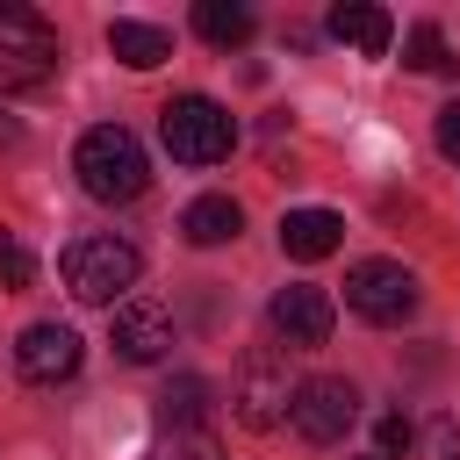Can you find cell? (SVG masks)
<instances>
[{
  "mask_svg": "<svg viewBox=\"0 0 460 460\" xmlns=\"http://www.w3.org/2000/svg\"><path fill=\"white\" fill-rule=\"evenodd\" d=\"M65 43L36 7H0V93H29L58 72Z\"/></svg>",
  "mask_w": 460,
  "mask_h": 460,
  "instance_id": "5b68a950",
  "label": "cell"
},
{
  "mask_svg": "<svg viewBox=\"0 0 460 460\" xmlns=\"http://www.w3.org/2000/svg\"><path fill=\"white\" fill-rule=\"evenodd\" d=\"M180 230H187V244H230V237L244 230V208H237L230 194H201V201H187Z\"/></svg>",
  "mask_w": 460,
  "mask_h": 460,
  "instance_id": "5bb4252c",
  "label": "cell"
},
{
  "mask_svg": "<svg viewBox=\"0 0 460 460\" xmlns=\"http://www.w3.org/2000/svg\"><path fill=\"white\" fill-rule=\"evenodd\" d=\"M72 172H79V187H86L93 201H137V194L151 187V158H144L137 129H122V122L86 129L79 151H72Z\"/></svg>",
  "mask_w": 460,
  "mask_h": 460,
  "instance_id": "6da1fadb",
  "label": "cell"
},
{
  "mask_svg": "<svg viewBox=\"0 0 460 460\" xmlns=\"http://www.w3.org/2000/svg\"><path fill=\"white\" fill-rule=\"evenodd\" d=\"M29 280H36V252L14 230H0V288H29Z\"/></svg>",
  "mask_w": 460,
  "mask_h": 460,
  "instance_id": "d6986e66",
  "label": "cell"
},
{
  "mask_svg": "<svg viewBox=\"0 0 460 460\" xmlns=\"http://www.w3.org/2000/svg\"><path fill=\"white\" fill-rule=\"evenodd\" d=\"M323 29H331L338 43H352L359 58H388V43H395V22H388V7H374V0H338Z\"/></svg>",
  "mask_w": 460,
  "mask_h": 460,
  "instance_id": "8fae6325",
  "label": "cell"
},
{
  "mask_svg": "<svg viewBox=\"0 0 460 460\" xmlns=\"http://www.w3.org/2000/svg\"><path fill=\"white\" fill-rule=\"evenodd\" d=\"M402 65H410V72H453V50H446L438 22H417V29L402 36Z\"/></svg>",
  "mask_w": 460,
  "mask_h": 460,
  "instance_id": "ac0fdd59",
  "label": "cell"
},
{
  "mask_svg": "<svg viewBox=\"0 0 460 460\" xmlns=\"http://www.w3.org/2000/svg\"><path fill=\"white\" fill-rule=\"evenodd\" d=\"M79 359H86V345H79V331H72V323H29V331L14 338V374H22V381H36V388L72 381V374H79Z\"/></svg>",
  "mask_w": 460,
  "mask_h": 460,
  "instance_id": "9c48e42d",
  "label": "cell"
},
{
  "mask_svg": "<svg viewBox=\"0 0 460 460\" xmlns=\"http://www.w3.org/2000/svg\"><path fill=\"white\" fill-rule=\"evenodd\" d=\"M201 410H208V381H201V374H180V381H172V388L158 395V424H165V431L194 424Z\"/></svg>",
  "mask_w": 460,
  "mask_h": 460,
  "instance_id": "e0dca14e",
  "label": "cell"
},
{
  "mask_svg": "<svg viewBox=\"0 0 460 460\" xmlns=\"http://www.w3.org/2000/svg\"><path fill=\"white\" fill-rule=\"evenodd\" d=\"M295 374H288V352L280 345H252L237 359V381H230V402H237V424L244 431H273L288 424V402H295Z\"/></svg>",
  "mask_w": 460,
  "mask_h": 460,
  "instance_id": "277c9868",
  "label": "cell"
},
{
  "mask_svg": "<svg viewBox=\"0 0 460 460\" xmlns=\"http://www.w3.org/2000/svg\"><path fill=\"white\" fill-rule=\"evenodd\" d=\"M194 29H201L216 50H237V43L252 36V7H237V0H201V7H194Z\"/></svg>",
  "mask_w": 460,
  "mask_h": 460,
  "instance_id": "9a60e30c",
  "label": "cell"
},
{
  "mask_svg": "<svg viewBox=\"0 0 460 460\" xmlns=\"http://www.w3.org/2000/svg\"><path fill=\"white\" fill-rule=\"evenodd\" d=\"M158 137H165V151H172L180 165H223L230 144H237V122H230L223 101H208V93H180V101L158 108Z\"/></svg>",
  "mask_w": 460,
  "mask_h": 460,
  "instance_id": "3957f363",
  "label": "cell"
},
{
  "mask_svg": "<svg viewBox=\"0 0 460 460\" xmlns=\"http://www.w3.org/2000/svg\"><path fill=\"white\" fill-rule=\"evenodd\" d=\"M345 309L367 316V323H381V331H395V323L417 316V273L402 259H359L345 273Z\"/></svg>",
  "mask_w": 460,
  "mask_h": 460,
  "instance_id": "8992f818",
  "label": "cell"
},
{
  "mask_svg": "<svg viewBox=\"0 0 460 460\" xmlns=\"http://www.w3.org/2000/svg\"><path fill=\"white\" fill-rule=\"evenodd\" d=\"M108 338H115V352H122V359L151 367V359H165V352H172V309H165V302H151V295H129V302H115Z\"/></svg>",
  "mask_w": 460,
  "mask_h": 460,
  "instance_id": "30bf717a",
  "label": "cell"
},
{
  "mask_svg": "<svg viewBox=\"0 0 460 460\" xmlns=\"http://www.w3.org/2000/svg\"><path fill=\"white\" fill-rule=\"evenodd\" d=\"M144 460H223V438L201 424H180V431H158Z\"/></svg>",
  "mask_w": 460,
  "mask_h": 460,
  "instance_id": "2e32d148",
  "label": "cell"
},
{
  "mask_svg": "<svg viewBox=\"0 0 460 460\" xmlns=\"http://www.w3.org/2000/svg\"><path fill=\"white\" fill-rule=\"evenodd\" d=\"M108 50H115L129 72H151V65L172 58V36H165L158 22H129V14H122V22H108Z\"/></svg>",
  "mask_w": 460,
  "mask_h": 460,
  "instance_id": "4fadbf2b",
  "label": "cell"
},
{
  "mask_svg": "<svg viewBox=\"0 0 460 460\" xmlns=\"http://www.w3.org/2000/svg\"><path fill=\"white\" fill-rule=\"evenodd\" d=\"M345 244V216H331V208H288L280 216V252L288 259H331Z\"/></svg>",
  "mask_w": 460,
  "mask_h": 460,
  "instance_id": "7c38bea8",
  "label": "cell"
},
{
  "mask_svg": "<svg viewBox=\"0 0 460 460\" xmlns=\"http://www.w3.org/2000/svg\"><path fill=\"white\" fill-rule=\"evenodd\" d=\"M14 137H22V129H14V122H7V115H0V144H14Z\"/></svg>",
  "mask_w": 460,
  "mask_h": 460,
  "instance_id": "603a6c76",
  "label": "cell"
},
{
  "mask_svg": "<svg viewBox=\"0 0 460 460\" xmlns=\"http://www.w3.org/2000/svg\"><path fill=\"white\" fill-rule=\"evenodd\" d=\"M424 453H431V460H460V424H453V417H438V424H431V438H424Z\"/></svg>",
  "mask_w": 460,
  "mask_h": 460,
  "instance_id": "44dd1931",
  "label": "cell"
},
{
  "mask_svg": "<svg viewBox=\"0 0 460 460\" xmlns=\"http://www.w3.org/2000/svg\"><path fill=\"white\" fill-rule=\"evenodd\" d=\"M137 273H144V259H137V244L115 237V230H93V237H79V244L65 252V288H72L79 302H93V309L129 302Z\"/></svg>",
  "mask_w": 460,
  "mask_h": 460,
  "instance_id": "7a4b0ae2",
  "label": "cell"
},
{
  "mask_svg": "<svg viewBox=\"0 0 460 460\" xmlns=\"http://www.w3.org/2000/svg\"><path fill=\"white\" fill-rule=\"evenodd\" d=\"M352 417H359V388L338 381V374L302 381L295 402H288V424H295V438H309V446H338V438L352 431Z\"/></svg>",
  "mask_w": 460,
  "mask_h": 460,
  "instance_id": "52a82bcc",
  "label": "cell"
},
{
  "mask_svg": "<svg viewBox=\"0 0 460 460\" xmlns=\"http://www.w3.org/2000/svg\"><path fill=\"white\" fill-rule=\"evenodd\" d=\"M374 438H381V453H410V446H417V424L395 410V417H381V431H374Z\"/></svg>",
  "mask_w": 460,
  "mask_h": 460,
  "instance_id": "ffe728a7",
  "label": "cell"
},
{
  "mask_svg": "<svg viewBox=\"0 0 460 460\" xmlns=\"http://www.w3.org/2000/svg\"><path fill=\"white\" fill-rule=\"evenodd\" d=\"M266 323H273V338H280L288 352H309V345H323V338H331V323H338V302H331L323 288L295 280V288H280V295L266 302Z\"/></svg>",
  "mask_w": 460,
  "mask_h": 460,
  "instance_id": "ba28073f",
  "label": "cell"
},
{
  "mask_svg": "<svg viewBox=\"0 0 460 460\" xmlns=\"http://www.w3.org/2000/svg\"><path fill=\"white\" fill-rule=\"evenodd\" d=\"M438 151H446V158H460V101H446V108H438Z\"/></svg>",
  "mask_w": 460,
  "mask_h": 460,
  "instance_id": "7402d4cb",
  "label": "cell"
}]
</instances>
